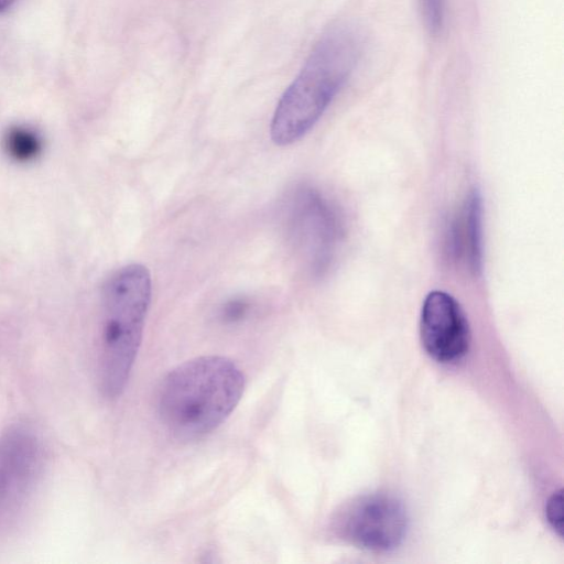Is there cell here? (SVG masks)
<instances>
[{"instance_id": "6da1fadb", "label": "cell", "mask_w": 564, "mask_h": 564, "mask_svg": "<svg viewBox=\"0 0 564 564\" xmlns=\"http://www.w3.org/2000/svg\"><path fill=\"white\" fill-rule=\"evenodd\" d=\"M245 384L243 372L227 357L186 360L167 372L161 383L160 420L177 441L200 440L227 420L239 403Z\"/></svg>"}, {"instance_id": "7a4b0ae2", "label": "cell", "mask_w": 564, "mask_h": 564, "mask_svg": "<svg viewBox=\"0 0 564 564\" xmlns=\"http://www.w3.org/2000/svg\"><path fill=\"white\" fill-rule=\"evenodd\" d=\"M361 47L360 34L348 26L319 39L276 105L270 126L276 145L292 144L314 127L356 67Z\"/></svg>"}, {"instance_id": "3957f363", "label": "cell", "mask_w": 564, "mask_h": 564, "mask_svg": "<svg viewBox=\"0 0 564 564\" xmlns=\"http://www.w3.org/2000/svg\"><path fill=\"white\" fill-rule=\"evenodd\" d=\"M147 267L127 264L106 281L101 294L100 388L113 399L124 390L137 359L151 303Z\"/></svg>"}, {"instance_id": "277c9868", "label": "cell", "mask_w": 564, "mask_h": 564, "mask_svg": "<svg viewBox=\"0 0 564 564\" xmlns=\"http://www.w3.org/2000/svg\"><path fill=\"white\" fill-rule=\"evenodd\" d=\"M288 227L311 271L323 274L332 264L343 235L336 210L315 188L299 187L289 203Z\"/></svg>"}, {"instance_id": "5b68a950", "label": "cell", "mask_w": 564, "mask_h": 564, "mask_svg": "<svg viewBox=\"0 0 564 564\" xmlns=\"http://www.w3.org/2000/svg\"><path fill=\"white\" fill-rule=\"evenodd\" d=\"M336 531L346 541L372 551L397 547L405 536L408 517L397 498L375 494L355 500L339 514Z\"/></svg>"}, {"instance_id": "8992f818", "label": "cell", "mask_w": 564, "mask_h": 564, "mask_svg": "<svg viewBox=\"0 0 564 564\" xmlns=\"http://www.w3.org/2000/svg\"><path fill=\"white\" fill-rule=\"evenodd\" d=\"M420 335L425 351L443 364L462 359L470 344L469 325L463 308L443 291H432L424 299Z\"/></svg>"}, {"instance_id": "52a82bcc", "label": "cell", "mask_w": 564, "mask_h": 564, "mask_svg": "<svg viewBox=\"0 0 564 564\" xmlns=\"http://www.w3.org/2000/svg\"><path fill=\"white\" fill-rule=\"evenodd\" d=\"M26 429L8 431L0 438V517L19 509L36 481L41 452Z\"/></svg>"}, {"instance_id": "ba28073f", "label": "cell", "mask_w": 564, "mask_h": 564, "mask_svg": "<svg viewBox=\"0 0 564 564\" xmlns=\"http://www.w3.org/2000/svg\"><path fill=\"white\" fill-rule=\"evenodd\" d=\"M463 225L454 232V252L465 254L469 269L474 273L481 270V197L477 189L470 192L463 213Z\"/></svg>"}, {"instance_id": "9c48e42d", "label": "cell", "mask_w": 564, "mask_h": 564, "mask_svg": "<svg viewBox=\"0 0 564 564\" xmlns=\"http://www.w3.org/2000/svg\"><path fill=\"white\" fill-rule=\"evenodd\" d=\"M3 150L17 163L34 161L42 152V140L37 133L25 127H11L3 135Z\"/></svg>"}, {"instance_id": "30bf717a", "label": "cell", "mask_w": 564, "mask_h": 564, "mask_svg": "<svg viewBox=\"0 0 564 564\" xmlns=\"http://www.w3.org/2000/svg\"><path fill=\"white\" fill-rule=\"evenodd\" d=\"M420 11L425 28L431 34H437L443 25V0H419Z\"/></svg>"}, {"instance_id": "8fae6325", "label": "cell", "mask_w": 564, "mask_h": 564, "mask_svg": "<svg viewBox=\"0 0 564 564\" xmlns=\"http://www.w3.org/2000/svg\"><path fill=\"white\" fill-rule=\"evenodd\" d=\"M562 490L554 492L550 498L546 506V517L552 525V528L557 531L560 535H562V523H563V512H562Z\"/></svg>"}, {"instance_id": "7c38bea8", "label": "cell", "mask_w": 564, "mask_h": 564, "mask_svg": "<svg viewBox=\"0 0 564 564\" xmlns=\"http://www.w3.org/2000/svg\"><path fill=\"white\" fill-rule=\"evenodd\" d=\"M248 304L240 299L228 302L223 311L226 319L234 321L240 318L247 311Z\"/></svg>"}, {"instance_id": "4fadbf2b", "label": "cell", "mask_w": 564, "mask_h": 564, "mask_svg": "<svg viewBox=\"0 0 564 564\" xmlns=\"http://www.w3.org/2000/svg\"><path fill=\"white\" fill-rule=\"evenodd\" d=\"M15 0H0V13L12 6Z\"/></svg>"}]
</instances>
